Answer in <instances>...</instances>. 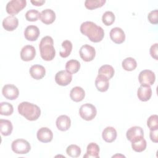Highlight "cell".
<instances>
[{
	"label": "cell",
	"mask_w": 158,
	"mask_h": 158,
	"mask_svg": "<svg viewBox=\"0 0 158 158\" xmlns=\"http://www.w3.org/2000/svg\"><path fill=\"white\" fill-rule=\"evenodd\" d=\"M80 30L83 35L86 36L91 41L94 43L101 41L104 36L103 28L91 21L82 23Z\"/></svg>",
	"instance_id": "cell-1"
},
{
	"label": "cell",
	"mask_w": 158,
	"mask_h": 158,
	"mask_svg": "<svg viewBox=\"0 0 158 158\" xmlns=\"http://www.w3.org/2000/svg\"><path fill=\"white\" fill-rule=\"evenodd\" d=\"M19 113L30 121L36 120L41 115V109L36 104L29 102H22L18 106Z\"/></svg>",
	"instance_id": "cell-2"
},
{
	"label": "cell",
	"mask_w": 158,
	"mask_h": 158,
	"mask_svg": "<svg viewBox=\"0 0 158 158\" xmlns=\"http://www.w3.org/2000/svg\"><path fill=\"white\" fill-rule=\"evenodd\" d=\"M53 44V39L49 36H46L41 40L39 48L41 57L44 60L49 61L54 58L56 51Z\"/></svg>",
	"instance_id": "cell-3"
},
{
	"label": "cell",
	"mask_w": 158,
	"mask_h": 158,
	"mask_svg": "<svg viewBox=\"0 0 158 158\" xmlns=\"http://www.w3.org/2000/svg\"><path fill=\"white\" fill-rule=\"evenodd\" d=\"M97 110L96 107L90 104L86 103L81 106L79 109V114L80 117L85 120H92L96 117Z\"/></svg>",
	"instance_id": "cell-4"
},
{
	"label": "cell",
	"mask_w": 158,
	"mask_h": 158,
	"mask_svg": "<svg viewBox=\"0 0 158 158\" xmlns=\"http://www.w3.org/2000/svg\"><path fill=\"white\" fill-rule=\"evenodd\" d=\"M11 148L14 152L17 154H26L31 149L30 143L23 139H17L12 141Z\"/></svg>",
	"instance_id": "cell-5"
},
{
	"label": "cell",
	"mask_w": 158,
	"mask_h": 158,
	"mask_svg": "<svg viewBox=\"0 0 158 158\" xmlns=\"http://www.w3.org/2000/svg\"><path fill=\"white\" fill-rule=\"evenodd\" d=\"M26 5L27 1L25 0H12L6 4V10L9 14L14 15L25 8Z\"/></svg>",
	"instance_id": "cell-6"
},
{
	"label": "cell",
	"mask_w": 158,
	"mask_h": 158,
	"mask_svg": "<svg viewBox=\"0 0 158 158\" xmlns=\"http://www.w3.org/2000/svg\"><path fill=\"white\" fill-rule=\"evenodd\" d=\"M79 54L83 60L90 62L95 57L96 51L94 47L89 44H84L80 48Z\"/></svg>",
	"instance_id": "cell-7"
},
{
	"label": "cell",
	"mask_w": 158,
	"mask_h": 158,
	"mask_svg": "<svg viewBox=\"0 0 158 158\" xmlns=\"http://www.w3.org/2000/svg\"><path fill=\"white\" fill-rule=\"evenodd\" d=\"M139 82L141 85H152L156 80L155 73L150 70H144L140 72L138 76Z\"/></svg>",
	"instance_id": "cell-8"
},
{
	"label": "cell",
	"mask_w": 158,
	"mask_h": 158,
	"mask_svg": "<svg viewBox=\"0 0 158 158\" xmlns=\"http://www.w3.org/2000/svg\"><path fill=\"white\" fill-rule=\"evenodd\" d=\"M2 95L7 99H16L19 95V89L14 85L7 84L5 85L2 89Z\"/></svg>",
	"instance_id": "cell-9"
},
{
	"label": "cell",
	"mask_w": 158,
	"mask_h": 158,
	"mask_svg": "<svg viewBox=\"0 0 158 158\" xmlns=\"http://www.w3.org/2000/svg\"><path fill=\"white\" fill-rule=\"evenodd\" d=\"M72 80V75L66 70L58 72L55 76V81L57 84L60 86H67Z\"/></svg>",
	"instance_id": "cell-10"
},
{
	"label": "cell",
	"mask_w": 158,
	"mask_h": 158,
	"mask_svg": "<svg viewBox=\"0 0 158 158\" xmlns=\"http://www.w3.org/2000/svg\"><path fill=\"white\" fill-rule=\"evenodd\" d=\"M126 136L128 141L131 143L140 138L144 137V131L141 127L134 126L130 127L126 133Z\"/></svg>",
	"instance_id": "cell-11"
},
{
	"label": "cell",
	"mask_w": 158,
	"mask_h": 158,
	"mask_svg": "<svg viewBox=\"0 0 158 158\" xmlns=\"http://www.w3.org/2000/svg\"><path fill=\"white\" fill-rule=\"evenodd\" d=\"M110 38L116 44H121L125 40V34L123 30L119 27H115L110 31Z\"/></svg>",
	"instance_id": "cell-12"
},
{
	"label": "cell",
	"mask_w": 158,
	"mask_h": 158,
	"mask_svg": "<svg viewBox=\"0 0 158 158\" xmlns=\"http://www.w3.org/2000/svg\"><path fill=\"white\" fill-rule=\"evenodd\" d=\"M36 56V50L34 46L31 45H26L23 46L20 51V57L23 61L32 60Z\"/></svg>",
	"instance_id": "cell-13"
},
{
	"label": "cell",
	"mask_w": 158,
	"mask_h": 158,
	"mask_svg": "<svg viewBox=\"0 0 158 158\" xmlns=\"http://www.w3.org/2000/svg\"><path fill=\"white\" fill-rule=\"evenodd\" d=\"M36 136L40 142L46 143L52 141L53 138V133L49 128L47 127H41L38 130Z\"/></svg>",
	"instance_id": "cell-14"
},
{
	"label": "cell",
	"mask_w": 158,
	"mask_h": 158,
	"mask_svg": "<svg viewBox=\"0 0 158 158\" xmlns=\"http://www.w3.org/2000/svg\"><path fill=\"white\" fill-rule=\"evenodd\" d=\"M138 99L143 102L148 101L152 96V89L149 85H141L137 91Z\"/></svg>",
	"instance_id": "cell-15"
},
{
	"label": "cell",
	"mask_w": 158,
	"mask_h": 158,
	"mask_svg": "<svg viewBox=\"0 0 158 158\" xmlns=\"http://www.w3.org/2000/svg\"><path fill=\"white\" fill-rule=\"evenodd\" d=\"M40 34V30L35 25H28L24 31V36L26 40L30 41H36Z\"/></svg>",
	"instance_id": "cell-16"
},
{
	"label": "cell",
	"mask_w": 158,
	"mask_h": 158,
	"mask_svg": "<svg viewBox=\"0 0 158 158\" xmlns=\"http://www.w3.org/2000/svg\"><path fill=\"white\" fill-rule=\"evenodd\" d=\"M19 25V20L14 15H9L6 17L2 20L3 28L9 31H14L17 28Z\"/></svg>",
	"instance_id": "cell-17"
},
{
	"label": "cell",
	"mask_w": 158,
	"mask_h": 158,
	"mask_svg": "<svg viewBox=\"0 0 158 158\" xmlns=\"http://www.w3.org/2000/svg\"><path fill=\"white\" fill-rule=\"evenodd\" d=\"M40 19L46 25L51 24L56 19V14L52 9H46L40 12Z\"/></svg>",
	"instance_id": "cell-18"
},
{
	"label": "cell",
	"mask_w": 158,
	"mask_h": 158,
	"mask_svg": "<svg viewBox=\"0 0 158 158\" xmlns=\"http://www.w3.org/2000/svg\"><path fill=\"white\" fill-rule=\"evenodd\" d=\"M29 72L33 78L39 80L44 77L46 74V69L41 65L35 64L30 67Z\"/></svg>",
	"instance_id": "cell-19"
},
{
	"label": "cell",
	"mask_w": 158,
	"mask_h": 158,
	"mask_svg": "<svg viewBox=\"0 0 158 158\" xmlns=\"http://www.w3.org/2000/svg\"><path fill=\"white\" fill-rule=\"evenodd\" d=\"M57 128L62 131H67L69 129L71 125V120L69 116L62 115L57 117L56 122Z\"/></svg>",
	"instance_id": "cell-20"
},
{
	"label": "cell",
	"mask_w": 158,
	"mask_h": 158,
	"mask_svg": "<svg viewBox=\"0 0 158 158\" xmlns=\"http://www.w3.org/2000/svg\"><path fill=\"white\" fill-rule=\"evenodd\" d=\"M117 131L112 127H106L102 133V139L107 143H112L117 138Z\"/></svg>",
	"instance_id": "cell-21"
},
{
	"label": "cell",
	"mask_w": 158,
	"mask_h": 158,
	"mask_svg": "<svg viewBox=\"0 0 158 158\" xmlns=\"http://www.w3.org/2000/svg\"><path fill=\"white\" fill-rule=\"evenodd\" d=\"M109 80L106 77L98 75L95 80V86L97 89L100 92L107 91L109 86Z\"/></svg>",
	"instance_id": "cell-22"
},
{
	"label": "cell",
	"mask_w": 158,
	"mask_h": 158,
	"mask_svg": "<svg viewBox=\"0 0 158 158\" xmlns=\"http://www.w3.org/2000/svg\"><path fill=\"white\" fill-rule=\"evenodd\" d=\"M99 147L95 143H90L86 148V152L83 156L84 158H99Z\"/></svg>",
	"instance_id": "cell-23"
},
{
	"label": "cell",
	"mask_w": 158,
	"mask_h": 158,
	"mask_svg": "<svg viewBox=\"0 0 158 158\" xmlns=\"http://www.w3.org/2000/svg\"><path fill=\"white\" fill-rule=\"evenodd\" d=\"M85 96L84 89L80 86L73 88L70 92V97L71 99L75 102H80L83 101Z\"/></svg>",
	"instance_id": "cell-24"
},
{
	"label": "cell",
	"mask_w": 158,
	"mask_h": 158,
	"mask_svg": "<svg viewBox=\"0 0 158 158\" xmlns=\"http://www.w3.org/2000/svg\"><path fill=\"white\" fill-rule=\"evenodd\" d=\"M13 126L11 122L9 120H0V131L3 136H7L12 133Z\"/></svg>",
	"instance_id": "cell-25"
},
{
	"label": "cell",
	"mask_w": 158,
	"mask_h": 158,
	"mask_svg": "<svg viewBox=\"0 0 158 158\" xmlns=\"http://www.w3.org/2000/svg\"><path fill=\"white\" fill-rule=\"evenodd\" d=\"M147 143L144 137L140 138L131 142V148L133 151L137 152H141L146 148Z\"/></svg>",
	"instance_id": "cell-26"
},
{
	"label": "cell",
	"mask_w": 158,
	"mask_h": 158,
	"mask_svg": "<svg viewBox=\"0 0 158 158\" xmlns=\"http://www.w3.org/2000/svg\"><path fill=\"white\" fill-rule=\"evenodd\" d=\"M80 69V63L77 60L71 59L67 62L65 64V69L69 73L72 74L76 73Z\"/></svg>",
	"instance_id": "cell-27"
},
{
	"label": "cell",
	"mask_w": 158,
	"mask_h": 158,
	"mask_svg": "<svg viewBox=\"0 0 158 158\" xmlns=\"http://www.w3.org/2000/svg\"><path fill=\"white\" fill-rule=\"evenodd\" d=\"M115 71L112 66L110 65H102L98 70V75L106 77L108 80L112 78L114 75Z\"/></svg>",
	"instance_id": "cell-28"
},
{
	"label": "cell",
	"mask_w": 158,
	"mask_h": 158,
	"mask_svg": "<svg viewBox=\"0 0 158 158\" xmlns=\"http://www.w3.org/2000/svg\"><path fill=\"white\" fill-rule=\"evenodd\" d=\"M62 49L60 51L59 54L62 57H67L71 53L72 50V43L69 40H65L61 44Z\"/></svg>",
	"instance_id": "cell-29"
},
{
	"label": "cell",
	"mask_w": 158,
	"mask_h": 158,
	"mask_svg": "<svg viewBox=\"0 0 158 158\" xmlns=\"http://www.w3.org/2000/svg\"><path fill=\"white\" fill-rule=\"evenodd\" d=\"M122 66L126 71H132L136 68L137 63L134 58L129 57L123 59L122 62Z\"/></svg>",
	"instance_id": "cell-30"
},
{
	"label": "cell",
	"mask_w": 158,
	"mask_h": 158,
	"mask_svg": "<svg viewBox=\"0 0 158 158\" xmlns=\"http://www.w3.org/2000/svg\"><path fill=\"white\" fill-rule=\"evenodd\" d=\"M106 2V0H86L85 6L89 10H93L102 7Z\"/></svg>",
	"instance_id": "cell-31"
},
{
	"label": "cell",
	"mask_w": 158,
	"mask_h": 158,
	"mask_svg": "<svg viewBox=\"0 0 158 158\" xmlns=\"http://www.w3.org/2000/svg\"><path fill=\"white\" fill-rule=\"evenodd\" d=\"M14 112L13 106L7 102H2L0 104V114L2 115L9 116Z\"/></svg>",
	"instance_id": "cell-32"
},
{
	"label": "cell",
	"mask_w": 158,
	"mask_h": 158,
	"mask_svg": "<svg viewBox=\"0 0 158 158\" xmlns=\"http://www.w3.org/2000/svg\"><path fill=\"white\" fill-rule=\"evenodd\" d=\"M80 148L76 144H70L66 149V153L72 157H78L81 154Z\"/></svg>",
	"instance_id": "cell-33"
},
{
	"label": "cell",
	"mask_w": 158,
	"mask_h": 158,
	"mask_svg": "<svg viewBox=\"0 0 158 158\" xmlns=\"http://www.w3.org/2000/svg\"><path fill=\"white\" fill-rule=\"evenodd\" d=\"M115 19V15L112 12L106 11L102 16V22L105 25L109 26L114 22Z\"/></svg>",
	"instance_id": "cell-34"
},
{
	"label": "cell",
	"mask_w": 158,
	"mask_h": 158,
	"mask_svg": "<svg viewBox=\"0 0 158 158\" xmlns=\"http://www.w3.org/2000/svg\"><path fill=\"white\" fill-rule=\"evenodd\" d=\"M40 17V13L35 9L28 10L25 14V18L28 21L35 22L37 21Z\"/></svg>",
	"instance_id": "cell-35"
},
{
	"label": "cell",
	"mask_w": 158,
	"mask_h": 158,
	"mask_svg": "<svg viewBox=\"0 0 158 158\" xmlns=\"http://www.w3.org/2000/svg\"><path fill=\"white\" fill-rule=\"evenodd\" d=\"M147 125L150 130H158V116L156 114L151 115L148 118Z\"/></svg>",
	"instance_id": "cell-36"
},
{
	"label": "cell",
	"mask_w": 158,
	"mask_h": 158,
	"mask_svg": "<svg viewBox=\"0 0 158 158\" xmlns=\"http://www.w3.org/2000/svg\"><path fill=\"white\" fill-rule=\"evenodd\" d=\"M158 10L157 9L151 11L148 15V19L149 22L152 24H157L158 23Z\"/></svg>",
	"instance_id": "cell-37"
},
{
	"label": "cell",
	"mask_w": 158,
	"mask_h": 158,
	"mask_svg": "<svg viewBox=\"0 0 158 158\" xmlns=\"http://www.w3.org/2000/svg\"><path fill=\"white\" fill-rule=\"evenodd\" d=\"M157 51H158V44L155 43L151 46L149 49V52L151 57L154 58L155 60H158Z\"/></svg>",
	"instance_id": "cell-38"
},
{
	"label": "cell",
	"mask_w": 158,
	"mask_h": 158,
	"mask_svg": "<svg viewBox=\"0 0 158 158\" xmlns=\"http://www.w3.org/2000/svg\"><path fill=\"white\" fill-rule=\"evenodd\" d=\"M157 131L158 130H151L149 136L151 138V140L154 143H157L158 142V138H157Z\"/></svg>",
	"instance_id": "cell-39"
},
{
	"label": "cell",
	"mask_w": 158,
	"mask_h": 158,
	"mask_svg": "<svg viewBox=\"0 0 158 158\" xmlns=\"http://www.w3.org/2000/svg\"><path fill=\"white\" fill-rule=\"evenodd\" d=\"M30 2L34 6H42L45 2V1H44V0H35V1L34 0H31Z\"/></svg>",
	"instance_id": "cell-40"
}]
</instances>
